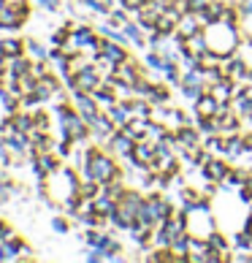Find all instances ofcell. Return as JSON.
I'll return each mask as SVG.
<instances>
[{
	"mask_svg": "<svg viewBox=\"0 0 252 263\" xmlns=\"http://www.w3.org/2000/svg\"><path fill=\"white\" fill-rule=\"evenodd\" d=\"M79 177H76V171L73 168H68V165H63L60 171H54L46 177V184H44V196L54 201V203H65L79 196Z\"/></svg>",
	"mask_w": 252,
	"mask_h": 263,
	"instance_id": "cell-1",
	"label": "cell"
},
{
	"mask_svg": "<svg viewBox=\"0 0 252 263\" xmlns=\"http://www.w3.org/2000/svg\"><path fill=\"white\" fill-rule=\"evenodd\" d=\"M82 171H84V179H95V182H111V179H117L120 177V168H117V163H114L106 152L101 149H87V160L82 165Z\"/></svg>",
	"mask_w": 252,
	"mask_h": 263,
	"instance_id": "cell-2",
	"label": "cell"
},
{
	"mask_svg": "<svg viewBox=\"0 0 252 263\" xmlns=\"http://www.w3.org/2000/svg\"><path fill=\"white\" fill-rule=\"evenodd\" d=\"M206 46L211 54L217 57H225L228 52L236 49V33H234V25L230 22H211L209 30H206Z\"/></svg>",
	"mask_w": 252,
	"mask_h": 263,
	"instance_id": "cell-3",
	"label": "cell"
},
{
	"mask_svg": "<svg viewBox=\"0 0 252 263\" xmlns=\"http://www.w3.org/2000/svg\"><path fill=\"white\" fill-rule=\"evenodd\" d=\"M185 222H187V233L190 236H203V239H209L211 228H215V222H211V212L206 203H190V206H185Z\"/></svg>",
	"mask_w": 252,
	"mask_h": 263,
	"instance_id": "cell-4",
	"label": "cell"
},
{
	"mask_svg": "<svg viewBox=\"0 0 252 263\" xmlns=\"http://www.w3.org/2000/svg\"><path fill=\"white\" fill-rule=\"evenodd\" d=\"M27 22V19L16 11V6L8 0V6L6 8H0V30H8V33H16L19 27H22Z\"/></svg>",
	"mask_w": 252,
	"mask_h": 263,
	"instance_id": "cell-5",
	"label": "cell"
},
{
	"mask_svg": "<svg viewBox=\"0 0 252 263\" xmlns=\"http://www.w3.org/2000/svg\"><path fill=\"white\" fill-rule=\"evenodd\" d=\"M101 57H106V60L114 63V65H120V63L128 60V52H125L122 44L111 41V38H101Z\"/></svg>",
	"mask_w": 252,
	"mask_h": 263,
	"instance_id": "cell-6",
	"label": "cell"
},
{
	"mask_svg": "<svg viewBox=\"0 0 252 263\" xmlns=\"http://www.w3.org/2000/svg\"><path fill=\"white\" fill-rule=\"evenodd\" d=\"M8 65H6V76L8 79H19V76H25V73H30V65L33 60L27 54H16V57H6Z\"/></svg>",
	"mask_w": 252,
	"mask_h": 263,
	"instance_id": "cell-7",
	"label": "cell"
},
{
	"mask_svg": "<svg viewBox=\"0 0 252 263\" xmlns=\"http://www.w3.org/2000/svg\"><path fill=\"white\" fill-rule=\"evenodd\" d=\"M22 245H25V239H6V241H0V260L3 263H19V255H22Z\"/></svg>",
	"mask_w": 252,
	"mask_h": 263,
	"instance_id": "cell-8",
	"label": "cell"
},
{
	"mask_svg": "<svg viewBox=\"0 0 252 263\" xmlns=\"http://www.w3.org/2000/svg\"><path fill=\"white\" fill-rule=\"evenodd\" d=\"M198 25H201V16L196 11H185V16H179V22H177V33L179 38H190V35H196L198 33Z\"/></svg>",
	"mask_w": 252,
	"mask_h": 263,
	"instance_id": "cell-9",
	"label": "cell"
},
{
	"mask_svg": "<svg viewBox=\"0 0 252 263\" xmlns=\"http://www.w3.org/2000/svg\"><path fill=\"white\" fill-rule=\"evenodd\" d=\"M0 54H3V57L25 54V38H19V35H6V38H0Z\"/></svg>",
	"mask_w": 252,
	"mask_h": 263,
	"instance_id": "cell-10",
	"label": "cell"
},
{
	"mask_svg": "<svg viewBox=\"0 0 252 263\" xmlns=\"http://www.w3.org/2000/svg\"><path fill=\"white\" fill-rule=\"evenodd\" d=\"M109 117H111V122L117 125V128H125V125H128V120L133 117L130 103H111V106H109Z\"/></svg>",
	"mask_w": 252,
	"mask_h": 263,
	"instance_id": "cell-11",
	"label": "cell"
},
{
	"mask_svg": "<svg viewBox=\"0 0 252 263\" xmlns=\"http://www.w3.org/2000/svg\"><path fill=\"white\" fill-rule=\"evenodd\" d=\"M11 117H14V122H16V130H22V133H33V130H35L33 111H27V109H19V111H14Z\"/></svg>",
	"mask_w": 252,
	"mask_h": 263,
	"instance_id": "cell-12",
	"label": "cell"
},
{
	"mask_svg": "<svg viewBox=\"0 0 252 263\" xmlns=\"http://www.w3.org/2000/svg\"><path fill=\"white\" fill-rule=\"evenodd\" d=\"M203 174L211 179V182H222L228 177V165L222 163V160H209L206 165H203Z\"/></svg>",
	"mask_w": 252,
	"mask_h": 263,
	"instance_id": "cell-13",
	"label": "cell"
},
{
	"mask_svg": "<svg viewBox=\"0 0 252 263\" xmlns=\"http://www.w3.org/2000/svg\"><path fill=\"white\" fill-rule=\"evenodd\" d=\"M177 141H179V147L187 149V152H196V149H198V133L190 130V128H179Z\"/></svg>",
	"mask_w": 252,
	"mask_h": 263,
	"instance_id": "cell-14",
	"label": "cell"
},
{
	"mask_svg": "<svg viewBox=\"0 0 252 263\" xmlns=\"http://www.w3.org/2000/svg\"><path fill=\"white\" fill-rule=\"evenodd\" d=\"M25 54L30 57V60H49V52H46L35 38H25Z\"/></svg>",
	"mask_w": 252,
	"mask_h": 263,
	"instance_id": "cell-15",
	"label": "cell"
},
{
	"mask_svg": "<svg viewBox=\"0 0 252 263\" xmlns=\"http://www.w3.org/2000/svg\"><path fill=\"white\" fill-rule=\"evenodd\" d=\"M84 241H87L90 247H98V250L106 252V247L111 245V236H106V233H101V231H87V233H84Z\"/></svg>",
	"mask_w": 252,
	"mask_h": 263,
	"instance_id": "cell-16",
	"label": "cell"
},
{
	"mask_svg": "<svg viewBox=\"0 0 252 263\" xmlns=\"http://www.w3.org/2000/svg\"><path fill=\"white\" fill-rule=\"evenodd\" d=\"M217 98L215 95H206V98H201L198 103H196V111H198V117H215L217 114Z\"/></svg>",
	"mask_w": 252,
	"mask_h": 263,
	"instance_id": "cell-17",
	"label": "cell"
},
{
	"mask_svg": "<svg viewBox=\"0 0 252 263\" xmlns=\"http://www.w3.org/2000/svg\"><path fill=\"white\" fill-rule=\"evenodd\" d=\"M211 95H215L220 103H225V101H230V95H234V84H230V82H215Z\"/></svg>",
	"mask_w": 252,
	"mask_h": 263,
	"instance_id": "cell-18",
	"label": "cell"
},
{
	"mask_svg": "<svg viewBox=\"0 0 252 263\" xmlns=\"http://www.w3.org/2000/svg\"><path fill=\"white\" fill-rule=\"evenodd\" d=\"M79 6L90 8L92 14H109V11H111V8H109V3H106V0H79Z\"/></svg>",
	"mask_w": 252,
	"mask_h": 263,
	"instance_id": "cell-19",
	"label": "cell"
},
{
	"mask_svg": "<svg viewBox=\"0 0 252 263\" xmlns=\"http://www.w3.org/2000/svg\"><path fill=\"white\" fill-rule=\"evenodd\" d=\"M33 120H35V130H41V133H49V114H46V111L35 109V111H33Z\"/></svg>",
	"mask_w": 252,
	"mask_h": 263,
	"instance_id": "cell-20",
	"label": "cell"
},
{
	"mask_svg": "<svg viewBox=\"0 0 252 263\" xmlns=\"http://www.w3.org/2000/svg\"><path fill=\"white\" fill-rule=\"evenodd\" d=\"M247 147H244V139H228V144H225V152L230 155V158H236V155H241Z\"/></svg>",
	"mask_w": 252,
	"mask_h": 263,
	"instance_id": "cell-21",
	"label": "cell"
},
{
	"mask_svg": "<svg viewBox=\"0 0 252 263\" xmlns=\"http://www.w3.org/2000/svg\"><path fill=\"white\" fill-rule=\"evenodd\" d=\"M122 30H125V35H128L133 44H141V41H144V38H141V27H139V25H133V22H125V27H122Z\"/></svg>",
	"mask_w": 252,
	"mask_h": 263,
	"instance_id": "cell-22",
	"label": "cell"
},
{
	"mask_svg": "<svg viewBox=\"0 0 252 263\" xmlns=\"http://www.w3.org/2000/svg\"><path fill=\"white\" fill-rule=\"evenodd\" d=\"M236 245L241 247V250H252V228H244L236 236Z\"/></svg>",
	"mask_w": 252,
	"mask_h": 263,
	"instance_id": "cell-23",
	"label": "cell"
},
{
	"mask_svg": "<svg viewBox=\"0 0 252 263\" xmlns=\"http://www.w3.org/2000/svg\"><path fill=\"white\" fill-rule=\"evenodd\" d=\"M35 3L41 6L46 14H57V11H60V3H63V0H35Z\"/></svg>",
	"mask_w": 252,
	"mask_h": 263,
	"instance_id": "cell-24",
	"label": "cell"
},
{
	"mask_svg": "<svg viewBox=\"0 0 252 263\" xmlns=\"http://www.w3.org/2000/svg\"><path fill=\"white\" fill-rule=\"evenodd\" d=\"M16 233H14V228L8 226L6 220H0V241H6V239H14Z\"/></svg>",
	"mask_w": 252,
	"mask_h": 263,
	"instance_id": "cell-25",
	"label": "cell"
},
{
	"mask_svg": "<svg viewBox=\"0 0 252 263\" xmlns=\"http://www.w3.org/2000/svg\"><path fill=\"white\" fill-rule=\"evenodd\" d=\"M109 16H111V25L114 27H125V22H128V16H125L122 11H109Z\"/></svg>",
	"mask_w": 252,
	"mask_h": 263,
	"instance_id": "cell-26",
	"label": "cell"
},
{
	"mask_svg": "<svg viewBox=\"0 0 252 263\" xmlns=\"http://www.w3.org/2000/svg\"><path fill=\"white\" fill-rule=\"evenodd\" d=\"M120 3H122L125 8H128V11H139V8H141L144 3H147V0H120Z\"/></svg>",
	"mask_w": 252,
	"mask_h": 263,
	"instance_id": "cell-27",
	"label": "cell"
},
{
	"mask_svg": "<svg viewBox=\"0 0 252 263\" xmlns=\"http://www.w3.org/2000/svg\"><path fill=\"white\" fill-rule=\"evenodd\" d=\"M52 228H54L57 233H68V220H63V217H54V220H52Z\"/></svg>",
	"mask_w": 252,
	"mask_h": 263,
	"instance_id": "cell-28",
	"label": "cell"
},
{
	"mask_svg": "<svg viewBox=\"0 0 252 263\" xmlns=\"http://www.w3.org/2000/svg\"><path fill=\"white\" fill-rule=\"evenodd\" d=\"M185 95H187V98H198V95H201V84H185Z\"/></svg>",
	"mask_w": 252,
	"mask_h": 263,
	"instance_id": "cell-29",
	"label": "cell"
},
{
	"mask_svg": "<svg viewBox=\"0 0 252 263\" xmlns=\"http://www.w3.org/2000/svg\"><path fill=\"white\" fill-rule=\"evenodd\" d=\"M203 6H206V0H190V3H187V11H196V14H198Z\"/></svg>",
	"mask_w": 252,
	"mask_h": 263,
	"instance_id": "cell-30",
	"label": "cell"
},
{
	"mask_svg": "<svg viewBox=\"0 0 252 263\" xmlns=\"http://www.w3.org/2000/svg\"><path fill=\"white\" fill-rule=\"evenodd\" d=\"M6 65H8V60H6L3 54H0V73H6Z\"/></svg>",
	"mask_w": 252,
	"mask_h": 263,
	"instance_id": "cell-31",
	"label": "cell"
},
{
	"mask_svg": "<svg viewBox=\"0 0 252 263\" xmlns=\"http://www.w3.org/2000/svg\"><path fill=\"white\" fill-rule=\"evenodd\" d=\"M8 201H11V196H6V193L0 190V206H3V203H8Z\"/></svg>",
	"mask_w": 252,
	"mask_h": 263,
	"instance_id": "cell-32",
	"label": "cell"
},
{
	"mask_svg": "<svg viewBox=\"0 0 252 263\" xmlns=\"http://www.w3.org/2000/svg\"><path fill=\"white\" fill-rule=\"evenodd\" d=\"M3 82H6V73H0V87H3Z\"/></svg>",
	"mask_w": 252,
	"mask_h": 263,
	"instance_id": "cell-33",
	"label": "cell"
},
{
	"mask_svg": "<svg viewBox=\"0 0 252 263\" xmlns=\"http://www.w3.org/2000/svg\"><path fill=\"white\" fill-rule=\"evenodd\" d=\"M63 3H65V0H63Z\"/></svg>",
	"mask_w": 252,
	"mask_h": 263,
	"instance_id": "cell-34",
	"label": "cell"
}]
</instances>
